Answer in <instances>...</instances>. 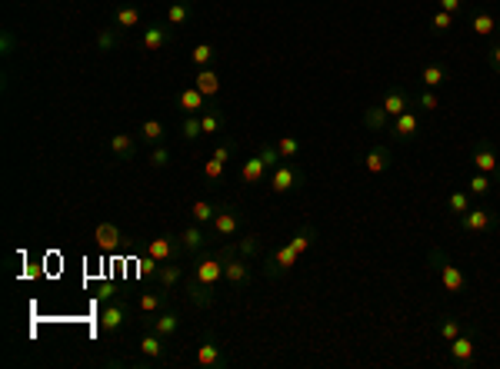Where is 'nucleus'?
Here are the masks:
<instances>
[{"label": "nucleus", "instance_id": "nucleus-52", "mask_svg": "<svg viewBox=\"0 0 500 369\" xmlns=\"http://www.w3.org/2000/svg\"><path fill=\"white\" fill-rule=\"evenodd\" d=\"M440 11H447V13H461V11H463V0H440Z\"/></svg>", "mask_w": 500, "mask_h": 369}, {"label": "nucleus", "instance_id": "nucleus-28", "mask_svg": "<svg viewBox=\"0 0 500 369\" xmlns=\"http://www.w3.org/2000/svg\"><path fill=\"white\" fill-rule=\"evenodd\" d=\"M217 203H210V200H197V203H191V223H200V227H210L214 223V217H217Z\"/></svg>", "mask_w": 500, "mask_h": 369}, {"label": "nucleus", "instance_id": "nucleus-36", "mask_svg": "<svg viewBox=\"0 0 500 369\" xmlns=\"http://www.w3.org/2000/svg\"><path fill=\"white\" fill-rule=\"evenodd\" d=\"M314 240H317V229H314V227H300V229H297V236L290 240V246H294L297 253H307L310 246H314Z\"/></svg>", "mask_w": 500, "mask_h": 369}, {"label": "nucleus", "instance_id": "nucleus-34", "mask_svg": "<svg viewBox=\"0 0 500 369\" xmlns=\"http://www.w3.org/2000/svg\"><path fill=\"white\" fill-rule=\"evenodd\" d=\"M437 333H440V340H444V343H454V340L463 333V326L454 316H440L437 319Z\"/></svg>", "mask_w": 500, "mask_h": 369}, {"label": "nucleus", "instance_id": "nucleus-31", "mask_svg": "<svg viewBox=\"0 0 500 369\" xmlns=\"http://www.w3.org/2000/svg\"><path fill=\"white\" fill-rule=\"evenodd\" d=\"M134 150H137V143H134V137H130V133H114V137H110V153H114V156H120V160H130V156H134Z\"/></svg>", "mask_w": 500, "mask_h": 369}, {"label": "nucleus", "instance_id": "nucleus-32", "mask_svg": "<svg viewBox=\"0 0 500 369\" xmlns=\"http://www.w3.org/2000/svg\"><path fill=\"white\" fill-rule=\"evenodd\" d=\"M233 246H237V253H241V256H247V260H257V256H260V250H264V240H260L257 233H247L244 240H237Z\"/></svg>", "mask_w": 500, "mask_h": 369}, {"label": "nucleus", "instance_id": "nucleus-49", "mask_svg": "<svg viewBox=\"0 0 500 369\" xmlns=\"http://www.w3.org/2000/svg\"><path fill=\"white\" fill-rule=\"evenodd\" d=\"M224 166H227V163H220L217 156H210V160L204 163V177L210 180V183H214V180H220V177H224Z\"/></svg>", "mask_w": 500, "mask_h": 369}, {"label": "nucleus", "instance_id": "nucleus-10", "mask_svg": "<svg viewBox=\"0 0 500 369\" xmlns=\"http://www.w3.org/2000/svg\"><path fill=\"white\" fill-rule=\"evenodd\" d=\"M241 227H244L241 210L227 203V206H220V210H217V217H214V223H210V233H214V236H220V240H227V236H233Z\"/></svg>", "mask_w": 500, "mask_h": 369}, {"label": "nucleus", "instance_id": "nucleus-6", "mask_svg": "<svg viewBox=\"0 0 500 369\" xmlns=\"http://www.w3.org/2000/svg\"><path fill=\"white\" fill-rule=\"evenodd\" d=\"M297 256H300V253H297L290 243H287V246H281V250H274V253L264 260V276H267V280H277V276H283L287 269L297 267Z\"/></svg>", "mask_w": 500, "mask_h": 369}, {"label": "nucleus", "instance_id": "nucleus-16", "mask_svg": "<svg viewBox=\"0 0 500 369\" xmlns=\"http://www.w3.org/2000/svg\"><path fill=\"white\" fill-rule=\"evenodd\" d=\"M177 107H180V110H184L187 116H200V114L207 110V97H204V93H200L197 87H184V90L177 93Z\"/></svg>", "mask_w": 500, "mask_h": 369}, {"label": "nucleus", "instance_id": "nucleus-15", "mask_svg": "<svg viewBox=\"0 0 500 369\" xmlns=\"http://www.w3.org/2000/svg\"><path fill=\"white\" fill-rule=\"evenodd\" d=\"M184 290H187V296H191V303L197 306V309H210L214 306V300H217V290L214 286H207V283H200V280H184Z\"/></svg>", "mask_w": 500, "mask_h": 369}, {"label": "nucleus", "instance_id": "nucleus-48", "mask_svg": "<svg viewBox=\"0 0 500 369\" xmlns=\"http://www.w3.org/2000/svg\"><path fill=\"white\" fill-rule=\"evenodd\" d=\"M137 267H141V269H137V276H141V280H150V276L157 280V269H160V267H157V260H154V256H143V260L137 263Z\"/></svg>", "mask_w": 500, "mask_h": 369}, {"label": "nucleus", "instance_id": "nucleus-11", "mask_svg": "<svg viewBox=\"0 0 500 369\" xmlns=\"http://www.w3.org/2000/svg\"><path fill=\"white\" fill-rule=\"evenodd\" d=\"M127 326V303L124 300H110V303L101 309V330L107 336H117V333Z\"/></svg>", "mask_w": 500, "mask_h": 369}, {"label": "nucleus", "instance_id": "nucleus-45", "mask_svg": "<svg viewBox=\"0 0 500 369\" xmlns=\"http://www.w3.org/2000/svg\"><path fill=\"white\" fill-rule=\"evenodd\" d=\"M180 133H184V140H197V137H204L200 116H187V120H184V127H180Z\"/></svg>", "mask_w": 500, "mask_h": 369}, {"label": "nucleus", "instance_id": "nucleus-35", "mask_svg": "<svg viewBox=\"0 0 500 369\" xmlns=\"http://www.w3.org/2000/svg\"><path fill=\"white\" fill-rule=\"evenodd\" d=\"M470 206H474V203H470V193H467V190H457V193H450V196H447V210L454 213V217L467 213Z\"/></svg>", "mask_w": 500, "mask_h": 369}, {"label": "nucleus", "instance_id": "nucleus-9", "mask_svg": "<svg viewBox=\"0 0 500 369\" xmlns=\"http://www.w3.org/2000/svg\"><path fill=\"white\" fill-rule=\"evenodd\" d=\"M193 280L207 283V286H217L220 280H224V256H220V250L214 256H200L197 263H193Z\"/></svg>", "mask_w": 500, "mask_h": 369}, {"label": "nucleus", "instance_id": "nucleus-4", "mask_svg": "<svg viewBox=\"0 0 500 369\" xmlns=\"http://www.w3.org/2000/svg\"><path fill=\"white\" fill-rule=\"evenodd\" d=\"M197 366H204V369H227L231 366V356L224 353V346H220V340L214 336V333H204V340H200V346H197Z\"/></svg>", "mask_w": 500, "mask_h": 369}, {"label": "nucleus", "instance_id": "nucleus-46", "mask_svg": "<svg viewBox=\"0 0 500 369\" xmlns=\"http://www.w3.org/2000/svg\"><path fill=\"white\" fill-rule=\"evenodd\" d=\"M450 27H454V13L437 11L434 17H430V30H434V34H444V30H450Z\"/></svg>", "mask_w": 500, "mask_h": 369}, {"label": "nucleus", "instance_id": "nucleus-23", "mask_svg": "<svg viewBox=\"0 0 500 369\" xmlns=\"http://www.w3.org/2000/svg\"><path fill=\"white\" fill-rule=\"evenodd\" d=\"M94 240H97V246H101L103 253H114L124 236H120V229H117L114 223H101V227L94 229Z\"/></svg>", "mask_w": 500, "mask_h": 369}, {"label": "nucleus", "instance_id": "nucleus-38", "mask_svg": "<svg viewBox=\"0 0 500 369\" xmlns=\"http://www.w3.org/2000/svg\"><path fill=\"white\" fill-rule=\"evenodd\" d=\"M300 150H304V147H300L297 137H281V140H277V153H281V160H297Z\"/></svg>", "mask_w": 500, "mask_h": 369}, {"label": "nucleus", "instance_id": "nucleus-47", "mask_svg": "<svg viewBox=\"0 0 500 369\" xmlns=\"http://www.w3.org/2000/svg\"><path fill=\"white\" fill-rule=\"evenodd\" d=\"M417 107H421V110H437V107H440V97H437L434 90L427 87V90H421V93H417Z\"/></svg>", "mask_w": 500, "mask_h": 369}, {"label": "nucleus", "instance_id": "nucleus-44", "mask_svg": "<svg viewBox=\"0 0 500 369\" xmlns=\"http://www.w3.org/2000/svg\"><path fill=\"white\" fill-rule=\"evenodd\" d=\"M233 153H237V140H233V137H227V140H220V143H217V150H214V156H217L220 163H231V160H233Z\"/></svg>", "mask_w": 500, "mask_h": 369}, {"label": "nucleus", "instance_id": "nucleus-13", "mask_svg": "<svg viewBox=\"0 0 500 369\" xmlns=\"http://www.w3.org/2000/svg\"><path fill=\"white\" fill-rule=\"evenodd\" d=\"M450 346V359H454V366H470L474 363V356H477V346H474V333H461L454 343H447Z\"/></svg>", "mask_w": 500, "mask_h": 369}, {"label": "nucleus", "instance_id": "nucleus-30", "mask_svg": "<svg viewBox=\"0 0 500 369\" xmlns=\"http://www.w3.org/2000/svg\"><path fill=\"white\" fill-rule=\"evenodd\" d=\"M470 27H474L477 37H490V34L497 30V17L490 11H477L474 17H470Z\"/></svg>", "mask_w": 500, "mask_h": 369}, {"label": "nucleus", "instance_id": "nucleus-43", "mask_svg": "<svg viewBox=\"0 0 500 369\" xmlns=\"http://www.w3.org/2000/svg\"><path fill=\"white\" fill-rule=\"evenodd\" d=\"M117 34H120V27H101V34H97V47H101L103 53L114 51V47H117Z\"/></svg>", "mask_w": 500, "mask_h": 369}, {"label": "nucleus", "instance_id": "nucleus-25", "mask_svg": "<svg viewBox=\"0 0 500 369\" xmlns=\"http://www.w3.org/2000/svg\"><path fill=\"white\" fill-rule=\"evenodd\" d=\"M141 356L143 359H164L167 356V349H164V336H157L154 330L150 333H143V340H141Z\"/></svg>", "mask_w": 500, "mask_h": 369}, {"label": "nucleus", "instance_id": "nucleus-8", "mask_svg": "<svg viewBox=\"0 0 500 369\" xmlns=\"http://www.w3.org/2000/svg\"><path fill=\"white\" fill-rule=\"evenodd\" d=\"M180 253H184V243H180V236H174V233H164V236H157V240L147 243V256H154L157 263L180 260Z\"/></svg>", "mask_w": 500, "mask_h": 369}, {"label": "nucleus", "instance_id": "nucleus-7", "mask_svg": "<svg viewBox=\"0 0 500 369\" xmlns=\"http://www.w3.org/2000/svg\"><path fill=\"white\" fill-rule=\"evenodd\" d=\"M470 160H474V170L487 173L490 180H497V183H500V156H497V150H494V143H490V140L477 143L474 153H470Z\"/></svg>", "mask_w": 500, "mask_h": 369}, {"label": "nucleus", "instance_id": "nucleus-27", "mask_svg": "<svg viewBox=\"0 0 500 369\" xmlns=\"http://www.w3.org/2000/svg\"><path fill=\"white\" fill-rule=\"evenodd\" d=\"M193 87L200 90L204 97H217V90H220V76L210 70V67H200L197 70V76H193Z\"/></svg>", "mask_w": 500, "mask_h": 369}, {"label": "nucleus", "instance_id": "nucleus-5", "mask_svg": "<svg viewBox=\"0 0 500 369\" xmlns=\"http://www.w3.org/2000/svg\"><path fill=\"white\" fill-rule=\"evenodd\" d=\"M390 133H394V140H400V143L414 140V137L421 133V114H417V100H414L400 116H394V120H390Z\"/></svg>", "mask_w": 500, "mask_h": 369}, {"label": "nucleus", "instance_id": "nucleus-2", "mask_svg": "<svg viewBox=\"0 0 500 369\" xmlns=\"http://www.w3.org/2000/svg\"><path fill=\"white\" fill-rule=\"evenodd\" d=\"M307 183V173L300 170L297 163H290V160H283L274 173H270V190L277 193V196H283V193H294V190H300Z\"/></svg>", "mask_w": 500, "mask_h": 369}, {"label": "nucleus", "instance_id": "nucleus-29", "mask_svg": "<svg viewBox=\"0 0 500 369\" xmlns=\"http://www.w3.org/2000/svg\"><path fill=\"white\" fill-rule=\"evenodd\" d=\"M180 280H184V269H180L177 260H170V263H164V267L157 269V283H160L164 290H174Z\"/></svg>", "mask_w": 500, "mask_h": 369}, {"label": "nucleus", "instance_id": "nucleus-12", "mask_svg": "<svg viewBox=\"0 0 500 369\" xmlns=\"http://www.w3.org/2000/svg\"><path fill=\"white\" fill-rule=\"evenodd\" d=\"M457 220H461V227L467 233H487V229H494V213H490L487 206H470Z\"/></svg>", "mask_w": 500, "mask_h": 369}, {"label": "nucleus", "instance_id": "nucleus-24", "mask_svg": "<svg viewBox=\"0 0 500 369\" xmlns=\"http://www.w3.org/2000/svg\"><path fill=\"white\" fill-rule=\"evenodd\" d=\"M200 127H204L207 137H214V133H224V130H227V114H224L220 107H207L204 114H200Z\"/></svg>", "mask_w": 500, "mask_h": 369}, {"label": "nucleus", "instance_id": "nucleus-42", "mask_svg": "<svg viewBox=\"0 0 500 369\" xmlns=\"http://www.w3.org/2000/svg\"><path fill=\"white\" fill-rule=\"evenodd\" d=\"M191 57H193V64H197V70H200V67L214 64V57H217V53H214V47H210V43H197Z\"/></svg>", "mask_w": 500, "mask_h": 369}, {"label": "nucleus", "instance_id": "nucleus-51", "mask_svg": "<svg viewBox=\"0 0 500 369\" xmlns=\"http://www.w3.org/2000/svg\"><path fill=\"white\" fill-rule=\"evenodd\" d=\"M487 67L494 70V74H500V43H494L487 51Z\"/></svg>", "mask_w": 500, "mask_h": 369}, {"label": "nucleus", "instance_id": "nucleus-26", "mask_svg": "<svg viewBox=\"0 0 500 369\" xmlns=\"http://www.w3.org/2000/svg\"><path fill=\"white\" fill-rule=\"evenodd\" d=\"M447 80H450L447 64H427V67H423V74H421V83H423V87H430V90L444 87Z\"/></svg>", "mask_w": 500, "mask_h": 369}, {"label": "nucleus", "instance_id": "nucleus-22", "mask_svg": "<svg viewBox=\"0 0 500 369\" xmlns=\"http://www.w3.org/2000/svg\"><path fill=\"white\" fill-rule=\"evenodd\" d=\"M360 123L367 130H390V116L384 114V107L380 103H371V107H364V114H360Z\"/></svg>", "mask_w": 500, "mask_h": 369}, {"label": "nucleus", "instance_id": "nucleus-40", "mask_svg": "<svg viewBox=\"0 0 500 369\" xmlns=\"http://www.w3.org/2000/svg\"><path fill=\"white\" fill-rule=\"evenodd\" d=\"M141 137L147 143H160V140H164V123H160V120H143V123H141Z\"/></svg>", "mask_w": 500, "mask_h": 369}, {"label": "nucleus", "instance_id": "nucleus-14", "mask_svg": "<svg viewBox=\"0 0 500 369\" xmlns=\"http://www.w3.org/2000/svg\"><path fill=\"white\" fill-rule=\"evenodd\" d=\"M411 103H414V100H411V93H407L404 87H387V90H384V97H380V107H384V114L390 116V120L404 114V110H407Z\"/></svg>", "mask_w": 500, "mask_h": 369}, {"label": "nucleus", "instance_id": "nucleus-33", "mask_svg": "<svg viewBox=\"0 0 500 369\" xmlns=\"http://www.w3.org/2000/svg\"><path fill=\"white\" fill-rule=\"evenodd\" d=\"M114 27H120V30L141 27V11H137V7H117V13H114Z\"/></svg>", "mask_w": 500, "mask_h": 369}, {"label": "nucleus", "instance_id": "nucleus-53", "mask_svg": "<svg viewBox=\"0 0 500 369\" xmlns=\"http://www.w3.org/2000/svg\"><path fill=\"white\" fill-rule=\"evenodd\" d=\"M180 4H187V7H191V4H197V0H180Z\"/></svg>", "mask_w": 500, "mask_h": 369}, {"label": "nucleus", "instance_id": "nucleus-39", "mask_svg": "<svg viewBox=\"0 0 500 369\" xmlns=\"http://www.w3.org/2000/svg\"><path fill=\"white\" fill-rule=\"evenodd\" d=\"M187 20H191V7H187V4H170V7H167V24L170 27H180V24H187Z\"/></svg>", "mask_w": 500, "mask_h": 369}, {"label": "nucleus", "instance_id": "nucleus-17", "mask_svg": "<svg viewBox=\"0 0 500 369\" xmlns=\"http://www.w3.org/2000/svg\"><path fill=\"white\" fill-rule=\"evenodd\" d=\"M170 40H174V34H170V24H167V27H147V30L141 34V47L147 53H157V51H164Z\"/></svg>", "mask_w": 500, "mask_h": 369}, {"label": "nucleus", "instance_id": "nucleus-3", "mask_svg": "<svg viewBox=\"0 0 500 369\" xmlns=\"http://www.w3.org/2000/svg\"><path fill=\"white\" fill-rule=\"evenodd\" d=\"M430 263L437 267V276H440L447 293H463V290H467V276L461 273V267H454L440 250H430Z\"/></svg>", "mask_w": 500, "mask_h": 369}, {"label": "nucleus", "instance_id": "nucleus-37", "mask_svg": "<svg viewBox=\"0 0 500 369\" xmlns=\"http://www.w3.org/2000/svg\"><path fill=\"white\" fill-rule=\"evenodd\" d=\"M490 187H494V180H490L487 173H480V170H477L474 177H470V183H467V193H470V196H487Z\"/></svg>", "mask_w": 500, "mask_h": 369}, {"label": "nucleus", "instance_id": "nucleus-41", "mask_svg": "<svg viewBox=\"0 0 500 369\" xmlns=\"http://www.w3.org/2000/svg\"><path fill=\"white\" fill-rule=\"evenodd\" d=\"M137 306H141V313H160L164 309V293H141Z\"/></svg>", "mask_w": 500, "mask_h": 369}, {"label": "nucleus", "instance_id": "nucleus-19", "mask_svg": "<svg viewBox=\"0 0 500 369\" xmlns=\"http://www.w3.org/2000/svg\"><path fill=\"white\" fill-rule=\"evenodd\" d=\"M390 166H394V153H390V147H371L367 156H364V170H367V173H384V170H390Z\"/></svg>", "mask_w": 500, "mask_h": 369}, {"label": "nucleus", "instance_id": "nucleus-18", "mask_svg": "<svg viewBox=\"0 0 500 369\" xmlns=\"http://www.w3.org/2000/svg\"><path fill=\"white\" fill-rule=\"evenodd\" d=\"M150 330H154L157 336H164V340H174L180 330V316L174 309H160V313H154V319H150Z\"/></svg>", "mask_w": 500, "mask_h": 369}, {"label": "nucleus", "instance_id": "nucleus-54", "mask_svg": "<svg viewBox=\"0 0 500 369\" xmlns=\"http://www.w3.org/2000/svg\"><path fill=\"white\" fill-rule=\"evenodd\" d=\"M497 27H500V20H497Z\"/></svg>", "mask_w": 500, "mask_h": 369}, {"label": "nucleus", "instance_id": "nucleus-1", "mask_svg": "<svg viewBox=\"0 0 500 369\" xmlns=\"http://www.w3.org/2000/svg\"><path fill=\"white\" fill-rule=\"evenodd\" d=\"M220 256H224V280L231 283L233 290H241V286H247L254 280V267H250L247 256L237 253V246H224Z\"/></svg>", "mask_w": 500, "mask_h": 369}, {"label": "nucleus", "instance_id": "nucleus-20", "mask_svg": "<svg viewBox=\"0 0 500 369\" xmlns=\"http://www.w3.org/2000/svg\"><path fill=\"white\" fill-rule=\"evenodd\" d=\"M180 243H184V250L193 256H200L207 250V227H200V223H191V227L180 233Z\"/></svg>", "mask_w": 500, "mask_h": 369}, {"label": "nucleus", "instance_id": "nucleus-21", "mask_svg": "<svg viewBox=\"0 0 500 369\" xmlns=\"http://www.w3.org/2000/svg\"><path fill=\"white\" fill-rule=\"evenodd\" d=\"M267 177H270V166L264 163L260 153L244 160V166H241V183H247V187H254V183H260V180H267Z\"/></svg>", "mask_w": 500, "mask_h": 369}, {"label": "nucleus", "instance_id": "nucleus-50", "mask_svg": "<svg viewBox=\"0 0 500 369\" xmlns=\"http://www.w3.org/2000/svg\"><path fill=\"white\" fill-rule=\"evenodd\" d=\"M167 163H170V150H167V147H154V150H150V166H154V170H164Z\"/></svg>", "mask_w": 500, "mask_h": 369}]
</instances>
